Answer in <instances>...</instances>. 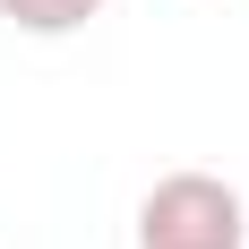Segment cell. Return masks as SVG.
<instances>
[{
	"label": "cell",
	"instance_id": "obj_2",
	"mask_svg": "<svg viewBox=\"0 0 249 249\" xmlns=\"http://www.w3.org/2000/svg\"><path fill=\"white\" fill-rule=\"evenodd\" d=\"M0 18L18 35H77L86 18H103V0H0Z\"/></svg>",
	"mask_w": 249,
	"mask_h": 249
},
{
	"label": "cell",
	"instance_id": "obj_1",
	"mask_svg": "<svg viewBox=\"0 0 249 249\" xmlns=\"http://www.w3.org/2000/svg\"><path fill=\"white\" fill-rule=\"evenodd\" d=\"M241 241H249L241 189L215 172H163L138 198V249H241Z\"/></svg>",
	"mask_w": 249,
	"mask_h": 249
}]
</instances>
